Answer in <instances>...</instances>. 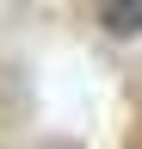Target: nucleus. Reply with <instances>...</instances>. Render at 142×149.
<instances>
[{"mask_svg": "<svg viewBox=\"0 0 142 149\" xmlns=\"http://www.w3.org/2000/svg\"><path fill=\"white\" fill-rule=\"evenodd\" d=\"M99 25L111 37H142V0H99Z\"/></svg>", "mask_w": 142, "mask_h": 149, "instance_id": "1", "label": "nucleus"}]
</instances>
